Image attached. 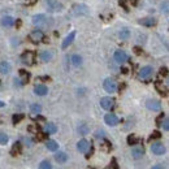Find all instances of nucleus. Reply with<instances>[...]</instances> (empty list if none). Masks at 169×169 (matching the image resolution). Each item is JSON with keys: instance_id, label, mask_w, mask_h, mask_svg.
I'll use <instances>...</instances> for the list:
<instances>
[{"instance_id": "nucleus-1", "label": "nucleus", "mask_w": 169, "mask_h": 169, "mask_svg": "<svg viewBox=\"0 0 169 169\" xmlns=\"http://www.w3.org/2000/svg\"><path fill=\"white\" fill-rule=\"evenodd\" d=\"M54 21L52 18H49L46 14H35L33 16V24L35 26H39V27H48Z\"/></svg>"}, {"instance_id": "nucleus-2", "label": "nucleus", "mask_w": 169, "mask_h": 169, "mask_svg": "<svg viewBox=\"0 0 169 169\" xmlns=\"http://www.w3.org/2000/svg\"><path fill=\"white\" fill-rule=\"evenodd\" d=\"M72 13L74 16H87L90 13V9L86 4H74L72 7Z\"/></svg>"}, {"instance_id": "nucleus-3", "label": "nucleus", "mask_w": 169, "mask_h": 169, "mask_svg": "<svg viewBox=\"0 0 169 169\" xmlns=\"http://www.w3.org/2000/svg\"><path fill=\"white\" fill-rule=\"evenodd\" d=\"M21 61L25 65L30 67V65L35 64V52L34 51H25V52L21 55Z\"/></svg>"}, {"instance_id": "nucleus-4", "label": "nucleus", "mask_w": 169, "mask_h": 169, "mask_svg": "<svg viewBox=\"0 0 169 169\" xmlns=\"http://www.w3.org/2000/svg\"><path fill=\"white\" fill-rule=\"evenodd\" d=\"M103 87H104V90L109 94L117 91V83L113 78H106L104 82H103Z\"/></svg>"}, {"instance_id": "nucleus-5", "label": "nucleus", "mask_w": 169, "mask_h": 169, "mask_svg": "<svg viewBox=\"0 0 169 169\" xmlns=\"http://www.w3.org/2000/svg\"><path fill=\"white\" fill-rule=\"evenodd\" d=\"M100 106L103 109H107V111H111L115 107V99L111 96H106L100 99Z\"/></svg>"}, {"instance_id": "nucleus-6", "label": "nucleus", "mask_w": 169, "mask_h": 169, "mask_svg": "<svg viewBox=\"0 0 169 169\" xmlns=\"http://www.w3.org/2000/svg\"><path fill=\"white\" fill-rule=\"evenodd\" d=\"M46 5L48 11L51 12H60L63 11V4L59 3L57 0H46Z\"/></svg>"}, {"instance_id": "nucleus-7", "label": "nucleus", "mask_w": 169, "mask_h": 169, "mask_svg": "<svg viewBox=\"0 0 169 169\" xmlns=\"http://www.w3.org/2000/svg\"><path fill=\"white\" fill-rule=\"evenodd\" d=\"M152 73H153V69H152V67H143L141 70H139V74H138V77H139V79H150L151 77H152Z\"/></svg>"}, {"instance_id": "nucleus-8", "label": "nucleus", "mask_w": 169, "mask_h": 169, "mask_svg": "<svg viewBox=\"0 0 169 169\" xmlns=\"http://www.w3.org/2000/svg\"><path fill=\"white\" fill-rule=\"evenodd\" d=\"M146 107L148 108L150 111L157 112V111H160V109H161V103L159 100H156V99H148L146 101Z\"/></svg>"}, {"instance_id": "nucleus-9", "label": "nucleus", "mask_w": 169, "mask_h": 169, "mask_svg": "<svg viewBox=\"0 0 169 169\" xmlns=\"http://www.w3.org/2000/svg\"><path fill=\"white\" fill-rule=\"evenodd\" d=\"M29 39H30L33 43H39L45 39V34L42 33V30H34V31L30 33V35H29Z\"/></svg>"}, {"instance_id": "nucleus-10", "label": "nucleus", "mask_w": 169, "mask_h": 169, "mask_svg": "<svg viewBox=\"0 0 169 169\" xmlns=\"http://www.w3.org/2000/svg\"><path fill=\"white\" fill-rule=\"evenodd\" d=\"M151 151L155 153V155H163V153L165 152V146L161 143V142H155L151 144Z\"/></svg>"}, {"instance_id": "nucleus-11", "label": "nucleus", "mask_w": 169, "mask_h": 169, "mask_svg": "<svg viewBox=\"0 0 169 169\" xmlns=\"http://www.w3.org/2000/svg\"><path fill=\"white\" fill-rule=\"evenodd\" d=\"M128 55H126V52L125 51H122V49H117L116 52H115V60H116V63H119V64H124V63H126L128 61Z\"/></svg>"}, {"instance_id": "nucleus-12", "label": "nucleus", "mask_w": 169, "mask_h": 169, "mask_svg": "<svg viewBox=\"0 0 169 169\" xmlns=\"http://www.w3.org/2000/svg\"><path fill=\"white\" fill-rule=\"evenodd\" d=\"M104 121L107 125H109V126H116L117 124H119V117H117L115 113H107L104 116Z\"/></svg>"}, {"instance_id": "nucleus-13", "label": "nucleus", "mask_w": 169, "mask_h": 169, "mask_svg": "<svg viewBox=\"0 0 169 169\" xmlns=\"http://www.w3.org/2000/svg\"><path fill=\"white\" fill-rule=\"evenodd\" d=\"M90 147H91L90 142L86 141V139H81V141L77 143V148H78V151H79V152H83V153H86L87 151H89Z\"/></svg>"}, {"instance_id": "nucleus-14", "label": "nucleus", "mask_w": 169, "mask_h": 169, "mask_svg": "<svg viewBox=\"0 0 169 169\" xmlns=\"http://www.w3.org/2000/svg\"><path fill=\"white\" fill-rule=\"evenodd\" d=\"M139 25H142V26H146V27H152V26H155L156 25V20L153 18V17H144L142 20H139L138 21Z\"/></svg>"}, {"instance_id": "nucleus-15", "label": "nucleus", "mask_w": 169, "mask_h": 169, "mask_svg": "<svg viewBox=\"0 0 169 169\" xmlns=\"http://www.w3.org/2000/svg\"><path fill=\"white\" fill-rule=\"evenodd\" d=\"M74 38H76V31H72L70 34H68V35H67V38H65V39L63 40L61 48H63V49L68 48V47L72 45V43H73V40H74Z\"/></svg>"}, {"instance_id": "nucleus-16", "label": "nucleus", "mask_w": 169, "mask_h": 169, "mask_svg": "<svg viewBox=\"0 0 169 169\" xmlns=\"http://www.w3.org/2000/svg\"><path fill=\"white\" fill-rule=\"evenodd\" d=\"M34 92L36 95H39V96H45V95L48 92V89H47V86H45V85H36L34 87Z\"/></svg>"}, {"instance_id": "nucleus-17", "label": "nucleus", "mask_w": 169, "mask_h": 169, "mask_svg": "<svg viewBox=\"0 0 169 169\" xmlns=\"http://www.w3.org/2000/svg\"><path fill=\"white\" fill-rule=\"evenodd\" d=\"M0 24H2L3 27H12L14 25V20L11 16H4L2 20H0Z\"/></svg>"}, {"instance_id": "nucleus-18", "label": "nucleus", "mask_w": 169, "mask_h": 169, "mask_svg": "<svg viewBox=\"0 0 169 169\" xmlns=\"http://www.w3.org/2000/svg\"><path fill=\"white\" fill-rule=\"evenodd\" d=\"M143 155H144L143 147H134V148L131 150V156H133L134 159H141Z\"/></svg>"}, {"instance_id": "nucleus-19", "label": "nucleus", "mask_w": 169, "mask_h": 169, "mask_svg": "<svg viewBox=\"0 0 169 169\" xmlns=\"http://www.w3.org/2000/svg\"><path fill=\"white\" fill-rule=\"evenodd\" d=\"M39 56H40V60H42V61L48 63V61H51V60H52L54 54L51 52V51H42Z\"/></svg>"}, {"instance_id": "nucleus-20", "label": "nucleus", "mask_w": 169, "mask_h": 169, "mask_svg": "<svg viewBox=\"0 0 169 169\" xmlns=\"http://www.w3.org/2000/svg\"><path fill=\"white\" fill-rule=\"evenodd\" d=\"M11 72V64L8 61H0V73H3V74H8Z\"/></svg>"}, {"instance_id": "nucleus-21", "label": "nucleus", "mask_w": 169, "mask_h": 169, "mask_svg": "<svg viewBox=\"0 0 169 169\" xmlns=\"http://www.w3.org/2000/svg\"><path fill=\"white\" fill-rule=\"evenodd\" d=\"M55 160L57 161V163H65V161L68 160V155L65 152H63V151H59V152H56V155H55Z\"/></svg>"}, {"instance_id": "nucleus-22", "label": "nucleus", "mask_w": 169, "mask_h": 169, "mask_svg": "<svg viewBox=\"0 0 169 169\" xmlns=\"http://www.w3.org/2000/svg\"><path fill=\"white\" fill-rule=\"evenodd\" d=\"M45 131L47 134H55L57 131V126L55 124H52V122H48V124H46V126H45Z\"/></svg>"}, {"instance_id": "nucleus-23", "label": "nucleus", "mask_w": 169, "mask_h": 169, "mask_svg": "<svg viewBox=\"0 0 169 169\" xmlns=\"http://www.w3.org/2000/svg\"><path fill=\"white\" fill-rule=\"evenodd\" d=\"M46 147L48 148V151H57L59 150V144L56 141H52V139H48L47 143H46Z\"/></svg>"}, {"instance_id": "nucleus-24", "label": "nucleus", "mask_w": 169, "mask_h": 169, "mask_svg": "<svg viewBox=\"0 0 169 169\" xmlns=\"http://www.w3.org/2000/svg\"><path fill=\"white\" fill-rule=\"evenodd\" d=\"M11 153H12V156H17V155H20V153H21V143L20 142H16L13 144Z\"/></svg>"}, {"instance_id": "nucleus-25", "label": "nucleus", "mask_w": 169, "mask_h": 169, "mask_svg": "<svg viewBox=\"0 0 169 169\" xmlns=\"http://www.w3.org/2000/svg\"><path fill=\"white\" fill-rule=\"evenodd\" d=\"M139 139L138 137H135L134 134H130L129 137H128V144H130V146H135V144H138L139 143Z\"/></svg>"}, {"instance_id": "nucleus-26", "label": "nucleus", "mask_w": 169, "mask_h": 169, "mask_svg": "<svg viewBox=\"0 0 169 169\" xmlns=\"http://www.w3.org/2000/svg\"><path fill=\"white\" fill-rule=\"evenodd\" d=\"M156 89H157V91H159L161 95H164V96H167L168 90H167V87H165V86H163V83H161L160 81H157V82H156Z\"/></svg>"}, {"instance_id": "nucleus-27", "label": "nucleus", "mask_w": 169, "mask_h": 169, "mask_svg": "<svg viewBox=\"0 0 169 169\" xmlns=\"http://www.w3.org/2000/svg\"><path fill=\"white\" fill-rule=\"evenodd\" d=\"M72 64L74 65V67H79L81 64H82V57L79 55H73L72 56Z\"/></svg>"}, {"instance_id": "nucleus-28", "label": "nucleus", "mask_w": 169, "mask_h": 169, "mask_svg": "<svg viewBox=\"0 0 169 169\" xmlns=\"http://www.w3.org/2000/svg\"><path fill=\"white\" fill-rule=\"evenodd\" d=\"M30 111H31V113H34V115H39V113L42 112V107H40L39 104H36V103H34V104L30 106Z\"/></svg>"}, {"instance_id": "nucleus-29", "label": "nucleus", "mask_w": 169, "mask_h": 169, "mask_svg": "<svg viewBox=\"0 0 169 169\" xmlns=\"http://www.w3.org/2000/svg\"><path fill=\"white\" fill-rule=\"evenodd\" d=\"M78 131H79V134H82V135L89 134V126H87L86 124H81L78 126Z\"/></svg>"}, {"instance_id": "nucleus-30", "label": "nucleus", "mask_w": 169, "mask_h": 169, "mask_svg": "<svg viewBox=\"0 0 169 169\" xmlns=\"http://www.w3.org/2000/svg\"><path fill=\"white\" fill-rule=\"evenodd\" d=\"M20 76L22 77V79H24L22 83H25V82H27V81H29V78H30V73L26 72L25 69H21V70H20Z\"/></svg>"}, {"instance_id": "nucleus-31", "label": "nucleus", "mask_w": 169, "mask_h": 169, "mask_svg": "<svg viewBox=\"0 0 169 169\" xmlns=\"http://www.w3.org/2000/svg\"><path fill=\"white\" fill-rule=\"evenodd\" d=\"M38 169H52V165H51V163H49L48 160H43L42 163L39 164Z\"/></svg>"}, {"instance_id": "nucleus-32", "label": "nucleus", "mask_w": 169, "mask_h": 169, "mask_svg": "<svg viewBox=\"0 0 169 169\" xmlns=\"http://www.w3.org/2000/svg\"><path fill=\"white\" fill-rule=\"evenodd\" d=\"M100 147L103 150H106V151H109L112 148V144H111V142H108L107 139H103V143L100 144Z\"/></svg>"}, {"instance_id": "nucleus-33", "label": "nucleus", "mask_w": 169, "mask_h": 169, "mask_svg": "<svg viewBox=\"0 0 169 169\" xmlns=\"http://www.w3.org/2000/svg\"><path fill=\"white\" fill-rule=\"evenodd\" d=\"M9 141L8 135H7L5 133H3V131H0V144H7Z\"/></svg>"}, {"instance_id": "nucleus-34", "label": "nucleus", "mask_w": 169, "mask_h": 169, "mask_svg": "<svg viewBox=\"0 0 169 169\" xmlns=\"http://www.w3.org/2000/svg\"><path fill=\"white\" fill-rule=\"evenodd\" d=\"M24 117H25V116H24L22 113H18V115H13V117H12V121H13V124H14V125H16V124H18V122H20L21 120H22Z\"/></svg>"}, {"instance_id": "nucleus-35", "label": "nucleus", "mask_w": 169, "mask_h": 169, "mask_svg": "<svg viewBox=\"0 0 169 169\" xmlns=\"http://www.w3.org/2000/svg\"><path fill=\"white\" fill-rule=\"evenodd\" d=\"M130 36V31L128 30V29H122V30L120 31V38L121 39H128Z\"/></svg>"}, {"instance_id": "nucleus-36", "label": "nucleus", "mask_w": 169, "mask_h": 169, "mask_svg": "<svg viewBox=\"0 0 169 169\" xmlns=\"http://www.w3.org/2000/svg\"><path fill=\"white\" fill-rule=\"evenodd\" d=\"M160 125H161V126H163V129H164L165 131H168V130H169V120L167 119V117H164V119L161 120Z\"/></svg>"}, {"instance_id": "nucleus-37", "label": "nucleus", "mask_w": 169, "mask_h": 169, "mask_svg": "<svg viewBox=\"0 0 169 169\" xmlns=\"http://www.w3.org/2000/svg\"><path fill=\"white\" fill-rule=\"evenodd\" d=\"M159 138H161V133H160V131H157V130H155V131H153V133L151 134L150 141H153V139H159Z\"/></svg>"}, {"instance_id": "nucleus-38", "label": "nucleus", "mask_w": 169, "mask_h": 169, "mask_svg": "<svg viewBox=\"0 0 169 169\" xmlns=\"http://www.w3.org/2000/svg\"><path fill=\"white\" fill-rule=\"evenodd\" d=\"M161 11H163L165 14L169 13V3L168 2H164L163 4H161Z\"/></svg>"}, {"instance_id": "nucleus-39", "label": "nucleus", "mask_w": 169, "mask_h": 169, "mask_svg": "<svg viewBox=\"0 0 169 169\" xmlns=\"http://www.w3.org/2000/svg\"><path fill=\"white\" fill-rule=\"evenodd\" d=\"M159 74H160V77H167V76H168V68H167V67H163V68L160 69Z\"/></svg>"}, {"instance_id": "nucleus-40", "label": "nucleus", "mask_w": 169, "mask_h": 169, "mask_svg": "<svg viewBox=\"0 0 169 169\" xmlns=\"http://www.w3.org/2000/svg\"><path fill=\"white\" fill-rule=\"evenodd\" d=\"M109 169H119V165H117V161H116V159H112V161H111V165H109Z\"/></svg>"}, {"instance_id": "nucleus-41", "label": "nucleus", "mask_w": 169, "mask_h": 169, "mask_svg": "<svg viewBox=\"0 0 169 169\" xmlns=\"http://www.w3.org/2000/svg\"><path fill=\"white\" fill-rule=\"evenodd\" d=\"M47 137H48L47 133H38V139H39V141H43V139H46Z\"/></svg>"}, {"instance_id": "nucleus-42", "label": "nucleus", "mask_w": 169, "mask_h": 169, "mask_svg": "<svg viewBox=\"0 0 169 169\" xmlns=\"http://www.w3.org/2000/svg\"><path fill=\"white\" fill-rule=\"evenodd\" d=\"M95 137H96V138H104V131H103V130H98L96 133H95Z\"/></svg>"}, {"instance_id": "nucleus-43", "label": "nucleus", "mask_w": 169, "mask_h": 169, "mask_svg": "<svg viewBox=\"0 0 169 169\" xmlns=\"http://www.w3.org/2000/svg\"><path fill=\"white\" fill-rule=\"evenodd\" d=\"M25 3L27 5H35L36 3H38V0H25Z\"/></svg>"}, {"instance_id": "nucleus-44", "label": "nucleus", "mask_w": 169, "mask_h": 169, "mask_svg": "<svg viewBox=\"0 0 169 169\" xmlns=\"http://www.w3.org/2000/svg\"><path fill=\"white\" fill-rule=\"evenodd\" d=\"M134 52H135L137 55H142V54H143V51H142V48H141V47H134Z\"/></svg>"}, {"instance_id": "nucleus-45", "label": "nucleus", "mask_w": 169, "mask_h": 169, "mask_svg": "<svg viewBox=\"0 0 169 169\" xmlns=\"http://www.w3.org/2000/svg\"><path fill=\"white\" fill-rule=\"evenodd\" d=\"M120 5L122 7V8H124L125 11H129V8L126 7V3H125V0H120Z\"/></svg>"}, {"instance_id": "nucleus-46", "label": "nucleus", "mask_w": 169, "mask_h": 169, "mask_svg": "<svg viewBox=\"0 0 169 169\" xmlns=\"http://www.w3.org/2000/svg\"><path fill=\"white\" fill-rule=\"evenodd\" d=\"M164 117H165V115L164 113H161L159 117H157V125H160V122H161V120H163L164 119Z\"/></svg>"}, {"instance_id": "nucleus-47", "label": "nucleus", "mask_w": 169, "mask_h": 169, "mask_svg": "<svg viewBox=\"0 0 169 169\" xmlns=\"http://www.w3.org/2000/svg\"><path fill=\"white\" fill-rule=\"evenodd\" d=\"M151 169H165L163 165H161V164H156V165H153Z\"/></svg>"}, {"instance_id": "nucleus-48", "label": "nucleus", "mask_w": 169, "mask_h": 169, "mask_svg": "<svg viewBox=\"0 0 169 169\" xmlns=\"http://www.w3.org/2000/svg\"><path fill=\"white\" fill-rule=\"evenodd\" d=\"M25 141H26V144H27V146H31V139H30V138H26Z\"/></svg>"}, {"instance_id": "nucleus-49", "label": "nucleus", "mask_w": 169, "mask_h": 169, "mask_svg": "<svg viewBox=\"0 0 169 169\" xmlns=\"http://www.w3.org/2000/svg\"><path fill=\"white\" fill-rule=\"evenodd\" d=\"M130 3H131V5H137L138 0H130Z\"/></svg>"}, {"instance_id": "nucleus-50", "label": "nucleus", "mask_w": 169, "mask_h": 169, "mask_svg": "<svg viewBox=\"0 0 169 169\" xmlns=\"http://www.w3.org/2000/svg\"><path fill=\"white\" fill-rule=\"evenodd\" d=\"M40 79H42V81H49L51 78H49V77H40Z\"/></svg>"}, {"instance_id": "nucleus-51", "label": "nucleus", "mask_w": 169, "mask_h": 169, "mask_svg": "<svg viewBox=\"0 0 169 169\" xmlns=\"http://www.w3.org/2000/svg\"><path fill=\"white\" fill-rule=\"evenodd\" d=\"M122 73H124V74H126V73H128V69H126V68H122Z\"/></svg>"}, {"instance_id": "nucleus-52", "label": "nucleus", "mask_w": 169, "mask_h": 169, "mask_svg": "<svg viewBox=\"0 0 169 169\" xmlns=\"http://www.w3.org/2000/svg\"><path fill=\"white\" fill-rule=\"evenodd\" d=\"M2 107H4V101L0 100V108H2Z\"/></svg>"}]
</instances>
